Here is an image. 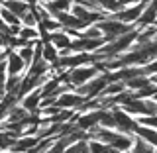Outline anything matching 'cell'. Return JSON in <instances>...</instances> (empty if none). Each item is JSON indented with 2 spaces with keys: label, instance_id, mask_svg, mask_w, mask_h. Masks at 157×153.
Here are the masks:
<instances>
[{
  "label": "cell",
  "instance_id": "obj_22",
  "mask_svg": "<svg viewBox=\"0 0 157 153\" xmlns=\"http://www.w3.org/2000/svg\"><path fill=\"white\" fill-rule=\"evenodd\" d=\"M0 18H2V22L6 24L8 28H12V26H22L20 18H18L14 12H10L8 8H4V6H0Z\"/></svg>",
  "mask_w": 157,
  "mask_h": 153
},
{
  "label": "cell",
  "instance_id": "obj_6",
  "mask_svg": "<svg viewBox=\"0 0 157 153\" xmlns=\"http://www.w3.org/2000/svg\"><path fill=\"white\" fill-rule=\"evenodd\" d=\"M112 114H114V122H116V130L124 132V134H134V128L137 126V120L134 116H130L128 112H124L120 106L110 108Z\"/></svg>",
  "mask_w": 157,
  "mask_h": 153
},
{
  "label": "cell",
  "instance_id": "obj_17",
  "mask_svg": "<svg viewBox=\"0 0 157 153\" xmlns=\"http://www.w3.org/2000/svg\"><path fill=\"white\" fill-rule=\"evenodd\" d=\"M41 57L45 59L49 65H53V63H55L57 59H59V49L53 45L51 41H45V43L41 45Z\"/></svg>",
  "mask_w": 157,
  "mask_h": 153
},
{
  "label": "cell",
  "instance_id": "obj_24",
  "mask_svg": "<svg viewBox=\"0 0 157 153\" xmlns=\"http://www.w3.org/2000/svg\"><path fill=\"white\" fill-rule=\"evenodd\" d=\"M20 22H22V26H28V28H37V26H39V18H37V14H36V10H33V6L29 8L22 18H20Z\"/></svg>",
  "mask_w": 157,
  "mask_h": 153
},
{
  "label": "cell",
  "instance_id": "obj_32",
  "mask_svg": "<svg viewBox=\"0 0 157 153\" xmlns=\"http://www.w3.org/2000/svg\"><path fill=\"white\" fill-rule=\"evenodd\" d=\"M124 153H132V151H124Z\"/></svg>",
  "mask_w": 157,
  "mask_h": 153
},
{
  "label": "cell",
  "instance_id": "obj_31",
  "mask_svg": "<svg viewBox=\"0 0 157 153\" xmlns=\"http://www.w3.org/2000/svg\"><path fill=\"white\" fill-rule=\"evenodd\" d=\"M71 2H73V4H78V2H81V0H71Z\"/></svg>",
  "mask_w": 157,
  "mask_h": 153
},
{
  "label": "cell",
  "instance_id": "obj_10",
  "mask_svg": "<svg viewBox=\"0 0 157 153\" xmlns=\"http://www.w3.org/2000/svg\"><path fill=\"white\" fill-rule=\"evenodd\" d=\"M39 141L37 136H20L12 145V153H28Z\"/></svg>",
  "mask_w": 157,
  "mask_h": 153
},
{
  "label": "cell",
  "instance_id": "obj_19",
  "mask_svg": "<svg viewBox=\"0 0 157 153\" xmlns=\"http://www.w3.org/2000/svg\"><path fill=\"white\" fill-rule=\"evenodd\" d=\"M94 4L98 6V10L104 14H116L118 10H120V4H118V0H94Z\"/></svg>",
  "mask_w": 157,
  "mask_h": 153
},
{
  "label": "cell",
  "instance_id": "obj_34",
  "mask_svg": "<svg viewBox=\"0 0 157 153\" xmlns=\"http://www.w3.org/2000/svg\"><path fill=\"white\" fill-rule=\"evenodd\" d=\"M155 43H157V39H155Z\"/></svg>",
  "mask_w": 157,
  "mask_h": 153
},
{
  "label": "cell",
  "instance_id": "obj_7",
  "mask_svg": "<svg viewBox=\"0 0 157 153\" xmlns=\"http://www.w3.org/2000/svg\"><path fill=\"white\" fill-rule=\"evenodd\" d=\"M82 102H85V96H81L77 90H67V92H63V94L57 96L55 106L67 108V110H78Z\"/></svg>",
  "mask_w": 157,
  "mask_h": 153
},
{
  "label": "cell",
  "instance_id": "obj_29",
  "mask_svg": "<svg viewBox=\"0 0 157 153\" xmlns=\"http://www.w3.org/2000/svg\"><path fill=\"white\" fill-rule=\"evenodd\" d=\"M149 2H151V6H153V8L157 10V0H149Z\"/></svg>",
  "mask_w": 157,
  "mask_h": 153
},
{
  "label": "cell",
  "instance_id": "obj_33",
  "mask_svg": "<svg viewBox=\"0 0 157 153\" xmlns=\"http://www.w3.org/2000/svg\"><path fill=\"white\" fill-rule=\"evenodd\" d=\"M155 26H157V20H155Z\"/></svg>",
  "mask_w": 157,
  "mask_h": 153
},
{
  "label": "cell",
  "instance_id": "obj_26",
  "mask_svg": "<svg viewBox=\"0 0 157 153\" xmlns=\"http://www.w3.org/2000/svg\"><path fill=\"white\" fill-rule=\"evenodd\" d=\"M33 47H36V41H29L28 45H24V47L18 49V55L24 59V63H26V65H29V63L33 61Z\"/></svg>",
  "mask_w": 157,
  "mask_h": 153
},
{
  "label": "cell",
  "instance_id": "obj_13",
  "mask_svg": "<svg viewBox=\"0 0 157 153\" xmlns=\"http://www.w3.org/2000/svg\"><path fill=\"white\" fill-rule=\"evenodd\" d=\"M0 6H4V8H8V10H10V12H14V14H16V16H18V18H22V16H24V14H26V12H28V10H29V8H32V6H29V4L26 2V0H4V2H2V4H0Z\"/></svg>",
  "mask_w": 157,
  "mask_h": 153
},
{
  "label": "cell",
  "instance_id": "obj_2",
  "mask_svg": "<svg viewBox=\"0 0 157 153\" xmlns=\"http://www.w3.org/2000/svg\"><path fill=\"white\" fill-rule=\"evenodd\" d=\"M96 75H100V73H98V69L92 63L90 65H81V67H75V69H67V82L73 88H77V86L88 82L90 78H94Z\"/></svg>",
  "mask_w": 157,
  "mask_h": 153
},
{
  "label": "cell",
  "instance_id": "obj_4",
  "mask_svg": "<svg viewBox=\"0 0 157 153\" xmlns=\"http://www.w3.org/2000/svg\"><path fill=\"white\" fill-rule=\"evenodd\" d=\"M106 85H108V78H106L104 73H100V75H96L94 78H90L88 82L77 86L75 90L81 96H85V98H94V96H100L102 94V90L106 88Z\"/></svg>",
  "mask_w": 157,
  "mask_h": 153
},
{
  "label": "cell",
  "instance_id": "obj_30",
  "mask_svg": "<svg viewBox=\"0 0 157 153\" xmlns=\"http://www.w3.org/2000/svg\"><path fill=\"white\" fill-rule=\"evenodd\" d=\"M47 2H51V0H39V4H47Z\"/></svg>",
  "mask_w": 157,
  "mask_h": 153
},
{
  "label": "cell",
  "instance_id": "obj_25",
  "mask_svg": "<svg viewBox=\"0 0 157 153\" xmlns=\"http://www.w3.org/2000/svg\"><path fill=\"white\" fill-rule=\"evenodd\" d=\"M18 37L26 39V41H37L39 39V32L37 28H28V26H22L18 32Z\"/></svg>",
  "mask_w": 157,
  "mask_h": 153
},
{
  "label": "cell",
  "instance_id": "obj_15",
  "mask_svg": "<svg viewBox=\"0 0 157 153\" xmlns=\"http://www.w3.org/2000/svg\"><path fill=\"white\" fill-rule=\"evenodd\" d=\"M155 20H157V10L151 6V2L145 6V10L141 12V16L140 20L136 22V28H145V26H151V24H155Z\"/></svg>",
  "mask_w": 157,
  "mask_h": 153
},
{
  "label": "cell",
  "instance_id": "obj_20",
  "mask_svg": "<svg viewBox=\"0 0 157 153\" xmlns=\"http://www.w3.org/2000/svg\"><path fill=\"white\" fill-rule=\"evenodd\" d=\"M88 153H118L112 145L102 143L96 140H88Z\"/></svg>",
  "mask_w": 157,
  "mask_h": 153
},
{
  "label": "cell",
  "instance_id": "obj_23",
  "mask_svg": "<svg viewBox=\"0 0 157 153\" xmlns=\"http://www.w3.org/2000/svg\"><path fill=\"white\" fill-rule=\"evenodd\" d=\"M77 37H88V39H100V37H104V36H102L100 28H98L96 24H90V26H86L85 29H81V32H78V36H77Z\"/></svg>",
  "mask_w": 157,
  "mask_h": 153
},
{
  "label": "cell",
  "instance_id": "obj_8",
  "mask_svg": "<svg viewBox=\"0 0 157 153\" xmlns=\"http://www.w3.org/2000/svg\"><path fill=\"white\" fill-rule=\"evenodd\" d=\"M4 63H6V73H8V77H16V75L22 77L24 73L28 71V65L24 63V59L18 55V51H10Z\"/></svg>",
  "mask_w": 157,
  "mask_h": 153
},
{
  "label": "cell",
  "instance_id": "obj_28",
  "mask_svg": "<svg viewBox=\"0 0 157 153\" xmlns=\"http://www.w3.org/2000/svg\"><path fill=\"white\" fill-rule=\"evenodd\" d=\"M8 37H10L8 32H0V49H2V47H8Z\"/></svg>",
  "mask_w": 157,
  "mask_h": 153
},
{
  "label": "cell",
  "instance_id": "obj_1",
  "mask_svg": "<svg viewBox=\"0 0 157 153\" xmlns=\"http://www.w3.org/2000/svg\"><path fill=\"white\" fill-rule=\"evenodd\" d=\"M96 26L100 28V32H102V36H104L106 41H112V39L120 37L122 33H128V32H132V29L136 28V26H128V24L120 22V20H116L112 16H106L104 20L96 22Z\"/></svg>",
  "mask_w": 157,
  "mask_h": 153
},
{
  "label": "cell",
  "instance_id": "obj_12",
  "mask_svg": "<svg viewBox=\"0 0 157 153\" xmlns=\"http://www.w3.org/2000/svg\"><path fill=\"white\" fill-rule=\"evenodd\" d=\"M134 136H137L140 140H144V141H147V143H151V145L157 147V130H155V128L137 124L134 128Z\"/></svg>",
  "mask_w": 157,
  "mask_h": 153
},
{
  "label": "cell",
  "instance_id": "obj_9",
  "mask_svg": "<svg viewBox=\"0 0 157 153\" xmlns=\"http://www.w3.org/2000/svg\"><path fill=\"white\" fill-rule=\"evenodd\" d=\"M39 102H41V90L36 88V90L28 92L20 98V104L26 108L28 112H39Z\"/></svg>",
  "mask_w": 157,
  "mask_h": 153
},
{
  "label": "cell",
  "instance_id": "obj_11",
  "mask_svg": "<svg viewBox=\"0 0 157 153\" xmlns=\"http://www.w3.org/2000/svg\"><path fill=\"white\" fill-rule=\"evenodd\" d=\"M49 41H51L57 49H71L73 36H69V32H65V29H59V32L49 33Z\"/></svg>",
  "mask_w": 157,
  "mask_h": 153
},
{
  "label": "cell",
  "instance_id": "obj_18",
  "mask_svg": "<svg viewBox=\"0 0 157 153\" xmlns=\"http://www.w3.org/2000/svg\"><path fill=\"white\" fill-rule=\"evenodd\" d=\"M132 153H157V147L147 143V141L140 140L137 136H134V145H132Z\"/></svg>",
  "mask_w": 157,
  "mask_h": 153
},
{
  "label": "cell",
  "instance_id": "obj_3",
  "mask_svg": "<svg viewBox=\"0 0 157 153\" xmlns=\"http://www.w3.org/2000/svg\"><path fill=\"white\" fill-rule=\"evenodd\" d=\"M147 4H149V0H141V2H137V4H132V6L120 8L116 14H110V16L116 18V20H120V22H124V24H128V26H136V22L140 20L141 12L145 10Z\"/></svg>",
  "mask_w": 157,
  "mask_h": 153
},
{
  "label": "cell",
  "instance_id": "obj_16",
  "mask_svg": "<svg viewBox=\"0 0 157 153\" xmlns=\"http://www.w3.org/2000/svg\"><path fill=\"white\" fill-rule=\"evenodd\" d=\"M43 6L47 8V12L51 16H55V14H61V12H71L73 2L71 0H51V2L43 4Z\"/></svg>",
  "mask_w": 157,
  "mask_h": 153
},
{
  "label": "cell",
  "instance_id": "obj_5",
  "mask_svg": "<svg viewBox=\"0 0 157 153\" xmlns=\"http://www.w3.org/2000/svg\"><path fill=\"white\" fill-rule=\"evenodd\" d=\"M100 114H102V108L100 110H90V112H77L75 118H73V124L82 132H90L92 128L98 126Z\"/></svg>",
  "mask_w": 157,
  "mask_h": 153
},
{
  "label": "cell",
  "instance_id": "obj_14",
  "mask_svg": "<svg viewBox=\"0 0 157 153\" xmlns=\"http://www.w3.org/2000/svg\"><path fill=\"white\" fill-rule=\"evenodd\" d=\"M124 85H126V90L136 92V90H140V88L151 85V77H147V75H136V77H132V78H128V81H124Z\"/></svg>",
  "mask_w": 157,
  "mask_h": 153
},
{
  "label": "cell",
  "instance_id": "obj_21",
  "mask_svg": "<svg viewBox=\"0 0 157 153\" xmlns=\"http://www.w3.org/2000/svg\"><path fill=\"white\" fill-rule=\"evenodd\" d=\"M124 90H126L124 81H112V82L106 85V88L102 90L100 96H116V94H120V92H124Z\"/></svg>",
  "mask_w": 157,
  "mask_h": 153
},
{
  "label": "cell",
  "instance_id": "obj_27",
  "mask_svg": "<svg viewBox=\"0 0 157 153\" xmlns=\"http://www.w3.org/2000/svg\"><path fill=\"white\" fill-rule=\"evenodd\" d=\"M39 28H43L47 33H53V32H59V29H63V28H61V24H59L53 16H51V18L41 20V22H39Z\"/></svg>",
  "mask_w": 157,
  "mask_h": 153
}]
</instances>
